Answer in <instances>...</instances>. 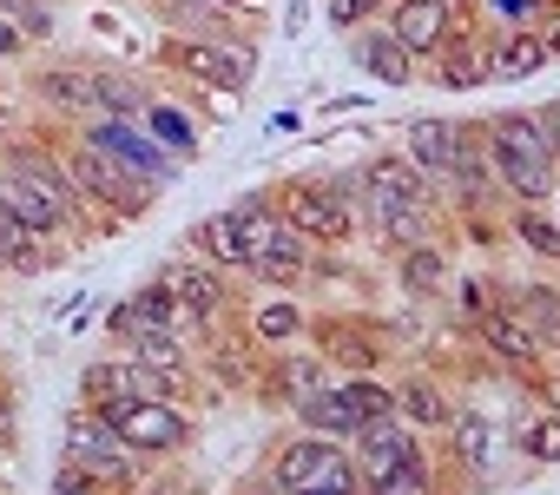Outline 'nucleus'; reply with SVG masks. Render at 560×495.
Returning a JSON list of instances; mask_svg holds the SVG:
<instances>
[{
    "label": "nucleus",
    "mask_w": 560,
    "mask_h": 495,
    "mask_svg": "<svg viewBox=\"0 0 560 495\" xmlns=\"http://www.w3.org/2000/svg\"><path fill=\"white\" fill-rule=\"evenodd\" d=\"M264 475H270L277 488H284V495H330V488H363L350 442H343V436H324V429H304V423H291L284 436L270 442V462H264Z\"/></svg>",
    "instance_id": "4"
},
{
    "label": "nucleus",
    "mask_w": 560,
    "mask_h": 495,
    "mask_svg": "<svg viewBox=\"0 0 560 495\" xmlns=\"http://www.w3.org/2000/svg\"><path fill=\"white\" fill-rule=\"evenodd\" d=\"M455 0H389L383 8V27L416 54V67H429V54L448 41V27H455Z\"/></svg>",
    "instance_id": "18"
},
{
    "label": "nucleus",
    "mask_w": 560,
    "mask_h": 495,
    "mask_svg": "<svg viewBox=\"0 0 560 495\" xmlns=\"http://www.w3.org/2000/svg\"><path fill=\"white\" fill-rule=\"evenodd\" d=\"M27 442V423H21V390L0 383V456H21Z\"/></svg>",
    "instance_id": "44"
},
{
    "label": "nucleus",
    "mask_w": 560,
    "mask_h": 495,
    "mask_svg": "<svg viewBox=\"0 0 560 495\" xmlns=\"http://www.w3.org/2000/svg\"><path fill=\"white\" fill-rule=\"evenodd\" d=\"M455 139H462V119H442V113H416V119L402 126V152L422 165V179L435 185V198H442L448 179H455Z\"/></svg>",
    "instance_id": "20"
},
{
    "label": "nucleus",
    "mask_w": 560,
    "mask_h": 495,
    "mask_svg": "<svg viewBox=\"0 0 560 495\" xmlns=\"http://www.w3.org/2000/svg\"><path fill=\"white\" fill-rule=\"evenodd\" d=\"M0 211H8L21 231H34V238H86V225H80L67 205H54L47 192H34V185L14 179V172H0Z\"/></svg>",
    "instance_id": "21"
},
{
    "label": "nucleus",
    "mask_w": 560,
    "mask_h": 495,
    "mask_svg": "<svg viewBox=\"0 0 560 495\" xmlns=\"http://www.w3.org/2000/svg\"><path fill=\"white\" fill-rule=\"evenodd\" d=\"M0 14H8L27 41H47L54 34V8H47V0H0Z\"/></svg>",
    "instance_id": "43"
},
{
    "label": "nucleus",
    "mask_w": 560,
    "mask_h": 495,
    "mask_svg": "<svg viewBox=\"0 0 560 495\" xmlns=\"http://www.w3.org/2000/svg\"><path fill=\"white\" fill-rule=\"evenodd\" d=\"M514 456H527L534 469H553L560 462V410H534L514 429Z\"/></svg>",
    "instance_id": "40"
},
{
    "label": "nucleus",
    "mask_w": 560,
    "mask_h": 495,
    "mask_svg": "<svg viewBox=\"0 0 560 495\" xmlns=\"http://www.w3.org/2000/svg\"><path fill=\"white\" fill-rule=\"evenodd\" d=\"M475 350H481V357H488L501 377H514L521 390H527V383L547 370V344H540V337H534V331H527V324H521L508 304H501V298H494V311L475 324Z\"/></svg>",
    "instance_id": "14"
},
{
    "label": "nucleus",
    "mask_w": 560,
    "mask_h": 495,
    "mask_svg": "<svg viewBox=\"0 0 560 495\" xmlns=\"http://www.w3.org/2000/svg\"><path fill=\"white\" fill-rule=\"evenodd\" d=\"M152 106V87L139 73H119V67H93V113H113V119H139Z\"/></svg>",
    "instance_id": "36"
},
{
    "label": "nucleus",
    "mask_w": 560,
    "mask_h": 495,
    "mask_svg": "<svg viewBox=\"0 0 560 495\" xmlns=\"http://www.w3.org/2000/svg\"><path fill=\"white\" fill-rule=\"evenodd\" d=\"M481 146H488V179H494L501 205H547V192L560 179V159L534 133V113H488Z\"/></svg>",
    "instance_id": "2"
},
{
    "label": "nucleus",
    "mask_w": 560,
    "mask_h": 495,
    "mask_svg": "<svg viewBox=\"0 0 560 495\" xmlns=\"http://www.w3.org/2000/svg\"><path fill=\"white\" fill-rule=\"evenodd\" d=\"M159 60L178 80H191L198 93H224V100H237L257 80V41L250 34H165Z\"/></svg>",
    "instance_id": "6"
},
{
    "label": "nucleus",
    "mask_w": 560,
    "mask_h": 495,
    "mask_svg": "<svg viewBox=\"0 0 560 495\" xmlns=\"http://www.w3.org/2000/svg\"><path fill=\"white\" fill-rule=\"evenodd\" d=\"M422 436L389 410V416H376V423H357V436H350V456H357V475L370 482V475H383V469H396L409 449H416Z\"/></svg>",
    "instance_id": "25"
},
{
    "label": "nucleus",
    "mask_w": 560,
    "mask_h": 495,
    "mask_svg": "<svg viewBox=\"0 0 560 495\" xmlns=\"http://www.w3.org/2000/svg\"><path fill=\"white\" fill-rule=\"evenodd\" d=\"M198 370H205V383H211V390H224V396H244V390H257V370H264V344L250 337L244 311L218 318V324L198 337Z\"/></svg>",
    "instance_id": "12"
},
{
    "label": "nucleus",
    "mask_w": 560,
    "mask_h": 495,
    "mask_svg": "<svg viewBox=\"0 0 560 495\" xmlns=\"http://www.w3.org/2000/svg\"><path fill=\"white\" fill-rule=\"evenodd\" d=\"M291 416H298L304 429H324V436H343V442H350V429H357L350 410H343V396H337V383H317L311 396H298Z\"/></svg>",
    "instance_id": "38"
},
{
    "label": "nucleus",
    "mask_w": 560,
    "mask_h": 495,
    "mask_svg": "<svg viewBox=\"0 0 560 495\" xmlns=\"http://www.w3.org/2000/svg\"><path fill=\"white\" fill-rule=\"evenodd\" d=\"M73 139L80 146H93V152H106V159H119L126 172H139V179H152L159 192H172L178 179H185V159L178 152H165L139 119H113V113H86V119H73Z\"/></svg>",
    "instance_id": "9"
},
{
    "label": "nucleus",
    "mask_w": 560,
    "mask_h": 495,
    "mask_svg": "<svg viewBox=\"0 0 560 495\" xmlns=\"http://www.w3.org/2000/svg\"><path fill=\"white\" fill-rule=\"evenodd\" d=\"M47 495H113V488H100L86 469H73V462H54V482H47Z\"/></svg>",
    "instance_id": "45"
},
{
    "label": "nucleus",
    "mask_w": 560,
    "mask_h": 495,
    "mask_svg": "<svg viewBox=\"0 0 560 495\" xmlns=\"http://www.w3.org/2000/svg\"><path fill=\"white\" fill-rule=\"evenodd\" d=\"M54 152H60V172L73 185V205H80V225L86 231H119V225H132V218H145L159 205V185L152 179L126 172L119 159H106L93 146H80L73 133H60Z\"/></svg>",
    "instance_id": "1"
},
{
    "label": "nucleus",
    "mask_w": 560,
    "mask_h": 495,
    "mask_svg": "<svg viewBox=\"0 0 560 495\" xmlns=\"http://www.w3.org/2000/svg\"><path fill=\"white\" fill-rule=\"evenodd\" d=\"M0 383H14V364H8V357H0Z\"/></svg>",
    "instance_id": "50"
},
{
    "label": "nucleus",
    "mask_w": 560,
    "mask_h": 495,
    "mask_svg": "<svg viewBox=\"0 0 560 495\" xmlns=\"http://www.w3.org/2000/svg\"><path fill=\"white\" fill-rule=\"evenodd\" d=\"M159 285L172 291V304H178V318H191L198 331H211L218 318H231L237 311V291H231V272H218V265H205V258H172L165 272H159Z\"/></svg>",
    "instance_id": "13"
},
{
    "label": "nucleus",
    "mask_w": 560,
    "mask_h": 495,
    "mask_svg": "<svg viewBox=\"0 0 560 495\" xmlns=\"http://www.w3.org/2000/svg\"><path fill=\"white\" fill-rule=\"evenodd\" d=\"M54 265H67V238H34L0 211V278H47Z\"/></svg>",
    "instance_id": "27"
},
{
    "label": "nucleus",
    "mask_w": 560,
    "mask_h": 495,
    "mask_svg": "<svg viewBox=\"0 0 560 495\" xmlns=\"http://www.w3.org/2000/svg\"><path fill=\"white\" fill-rule=\"evenodd\" d=\"M383 8H389V0H324V21L337 34H357L363 21H383Z\"/></svg>",
    "instance_id": "42"
},
{
    "label": "nucleus",
    "mask_w": 560,
    "mask_h": 495,
    "mask_svg": "<svg viewBox=\"0 0 560 495\" xmlns=\"http://www.w3.org/2000/svg\"><path fill=\"white\" fill-rule=\"evenodd\" d=\"M237 495H284V488H277V482H270V475H250V482H244V488H237Z\"/></svg>",
    "instance_id": "48"
},
{
    "label": "nucleus",
    "mask_w": 560,
    "mask_h": 495,
    "mask_svg": "<svg viewBox=\"0 0 560 495\" xmlns=\"http://www.w3.org/2000/svg\"><path fill=\"white\" fill-rule=\"evenodd\" d=\"M501 238H514L540 265H560V218L547 205H501Z\"/></svg>",
    "instance_id": "31"
},
{
    "label": "nucleus",
    "mask_w": 560,
    "mask_h": 495,
    "mask_svg": "<svg viewBox=\"0 0 560 495\" xmlns=\"http://www.w3.org/2000/svg\"><path fill=\"white\" fill-rule=\"evenodd\" d=\"M113 423V436L139 456V462H165V456H185L198 442V423L185 403H165V396H126V403H106L100 410Z\"/></svg>",
    "instance_id": "8"
},
{
    "label": "nucleus",
    "mask_w": 560,
    "mask_h": 495,
    "mask_svg": "<svg viewBox=\"0 0 560 495\" xmlns=\"http://www.w3.org/2000/svg\"><path fill=\"white\" fill-rule=\"evenodd\" d=\"M442 436H448V449H435V456H442V469H448L455 488H494V482H501V469H508L501 449H508V442H501V429H494L475 403H455V416H448Z\"/></svg>",
    "instance_id": "10"
},
{
    "label": "nucleus",
    "mask_w": 560,
    "mask_h": 495,
    "mask_svg": "<svg viewBox=\"0 0 560 495\" xmlns=\"http://www.w3.org/2000/svg\"><path fill=\"white\" fill-rule=\"evenodd\" d=\"M540 67H553L540 27H488V73L494 80H527Z\"/></svg>",
    "instance_id": "29"
},
{
    "label": "nucleus",
    "mask_w": 560,
    "mask_h": 495,
    "mask_svg": "<svg viewBox=\"0 0 560 495\" xmlns=\"http://www.w3.org/2000/svg\"><path fill=\"white\" fill-rule=\"evenodd\" d=\"M363 495H462L455 482H448V469H442V456L429 449V442H416L396 469H383V475H370L363 482Z\"/></svg>",
    "instance_id": "26"
},
{
    "label": "nucleus",
    "mask_w": 560,
    "mask_h": 495,
    "mask_svg": "<svg viewBox=\"0 0 560 495\" xmlns=\"http://www.w3.org/2000/svg\"><path fill=\"white\" fill-rule=\"evenodd\" d=\"M27 87L54 119H86L93 113V67L86 60H47V67H34Z\"/></svg>",
    "instance_id": "23"
},
{
    "label": "nucleus",
    "mask_w": 560,
    "mask_h": 495,
    "mask_svg": "<svg viewBox=\"0 0 560 495\" xmlns=\"http://www.w3.org/2000/svg\"><path fill=\"white\" fill-rule=\"evenodd\" d=\"M270 205L284 211L291 231H304L317 252H337L363 231V211H357V172L343 179H284L270 185Z\"/></svg>",
    "instance_id": "5"
},
{
    "label": "nucleus",
    "mask_w": 560,
    "mask_h": 495,
    "mask_svg": "<svg viewBox=\"0 0 560 495\" xmlns=\"http://www.w3.org/2000/svg\"><path fill=\"white\" fill-rule=\"evenodd\" d=\"M21 54H27V34H21L8 14H0V60H21Z\"/></svg>",
    "instance_id": "47"
},
{
    "label": "nucleus",
    "mask_w": 560,
    "mask_h": 495,
    "mask_svg": "<svg viewBox=\"0 0 560 495\" xmlns=\"http://www.w3.org/2000/svg\"><path fill=\"white\" fill-rule=\"evenodd\" d=\"M317 383H330V364L317 350H298V344H277L264 350V370H257V396L277 403V410H291L298 396H311Z\"/></svg>",
    "instance_id": "17"
},
{
    "label": "nucleus",
    "mask_w": 560,
    "mask_h": 495,
    "mask_svg": "<svg viewBox=\"0 0 560 495\" xmlns=\"http://www.w3.org/2000/svg\"><path fill=\"white\" fill-rule=\"evenodd\" d=\"M60 462H73V469H86L100 488H113V495H132L139 488V456L113 436V423L100 416V410H86V403H73L67 410V423H60Z\"/></svg>",
    "instance_id": "7"
},
{
    "label": "nucleus",
    "mask_w": 560,
    "mask_h": 495,
    "mask_svg": "<svg viewBox=\"0 0 560 495\" xmlns=\"http://www.w3.org/2000/svg\"><path fill=\"white\" fill-rule=\"evenodd\" d=\"M389 396H396V416H402L416 436H442L448 416H455V403H462L435 370H402V377L389 383Z\"/></svg>",
    "instance_id": "19"
},
{
    "label": "nucleus",
    "mask_w": 560,
    "mask_h": 495,
    "mask_svg": "<svg viewBox=\"0 0 560 495\" xmlns=\"http://www.w3.org/2000/svg\"><path fill=\"white\" fill-rule=\"evenodd\" d=\"M448 238H429V244H402L396 252V285L402 298H442L448 291Z\"/></svg>",
    "instance_id": "30"
},
{
    "label": "nucleus",
    "mask_w": 560,
    "mask_h": 495,
    "mask_svg": "<svg viewBox=\"0 0 560 495\" xmlns=\"http://www.w3.org/2000/svg\"><path fill=\"white\" fill-rule=\"evenodd\" d=\"M435 87H448V93H468V87H494V73H488V27L468 14H455V27H448V41L429 54V67H422Z\"/></svg>",
    "instance_id": "16"
},
{
    "label": "nucleus",
    "mask_w": 560,
    "mask_h": 495,
    "mask_svg": "<svg viewBox=\"0 0 560 495\" xmlns=\"http://www.w3.org/2000/svg\"><path fill=\"white\" fill-rule=\"evenodd\" d=\"M304 337L311 350L343 370V377H363V370H383L389 364V331L370 324L363 311H330V318H304Z\"/></svg>",
    "instance_id": "11"
},
{
    "label": "nucleus",
    "mask_w": 560,
    "mask_h": 495,
    "mask_svg": "<svg viewBox=\"0 0 560 495\" xmlns=\"http://www.w3.org/2000/svg\"><path fill=\"white\" fill-rule=\"evenodd\" d=\"M494 298H501V285H494V278H448V304H455V318H462L468 331L494 311Z\"/></svg>",
    "instance_id": "41"
},
{
    "label": "nucleus",
    "mask_w": 560,
    "mask_h": 495,
    "mask_svg": "<svg viewBox=\"0 0 560 495\" xmlns=\"http://www.w3.org/2000/svg\"><path fill=\"white\" fill-rule=\"evenodd\" d=\"M172 324H191V318H178V304H172V291L159 285V278H145L126 304H113V318H106V337L126 350L132 337H145V331H172Z\"/></svg>",
    "instance_id": "24"
},
{
    "label": "nucleus",
    "mask_w": 560,
    "mask_h": 495,
    "mask_svg": "<svg viewBox=\"0 0 560 495\" xmlns=\"http://www.w3.org/2000/svg\"><path fill=\"white\" fill-rule=\"evenodd\" d=\"M350 60L363 67V80H376V87H416V54L383 27V21H363L357 34H350Z\"/></svg>",
    "instance_id": "22"
},
{
    "label": "nucleus",
    "mask_w": 560,
    "mask_h": 495,
    "mask_svg": "<svg viewBox=\"0 0 560 495\" xmlns=\"http://www.w3.org/2000/svg\"><path fill=\"white\" fill-rule=\"evenodd\" d=\"M139 126H145V133H152V139H159L165 152H178L185 165H191V159L205 152V133L191 126V113H178V106H172V100H159V93H152V106L139 113Z\"/></svg>",
    "instance_id": "37"
},
{
    "label": "nucleus",
    "mask_w": 560,
    "mask_h": 495,
    "mask_svg": "<svg viewBox=\"0 0 560 495\" xmlns=\"http://www.w3.org/2000/svg\"><path fill=\"white\" fill-rule=\"evenodd\" d=\"M126 396H145V377L132 357H100L80 370V403L86 410H106V403H126Z\"/></svg>",
    "instance_id": "33"
},
{
    "label": "nucleus",
    "mask_w": 560,
    "mask_h": 495,
    "mask_svg": "<svg viewBox=\"0 0 560 495\" xmlns=\"http://www.w3.org/2000/svg\"><path fill=\"white\" fill-rule=\"evenodd\" d=\"M304 304L298 298H264V304H250L244 311V324H250V337L264 344V350H277V344H304Z\"/></svg>",
    "instance_id": "35"
},
{
    "label": "nucleus",
    "mask_w": 560,
    "mask_h": 495,
    "mask_svg": "<svg viewBox=\"0 0 560 495\" xmlns=\"http://www.w3.org/2000/svg\"><path fill=\"white\" fill-rule=\"evenodd\" d=\"M534 133L547 139V152L560 159V100H547V106H534Z\"/></svg>",
    "instance_id": "46"
},
{
    "label": "nucleus",
    "mask_w": 560,
    "mask_h": 495,
    "mask_svg": "<svg viewBox=\"0 0 560 495\" xmlns=\"http://www.w3.org/2000/svg\"><path fill=\"white\" fill-rule=\"evenodd\" d=\"M363 225L383 238V252H402V244H429L448 238V211L442 198H363Z\"/></svg>",
    "instance_id": "15"
},
{
    "label": "nucleus",
    "mask_w": 560,
    "mask_h": 495,
    "mask_svg": "<svg viewBox=\"0 0 560 495\" xmlns=\"http://www.w3.org/2000/svg\"><path fill=\"white\" fill-rule=\"evenodd\" d=\"M501 304H508L547 350L560 344V291H553V285H501Z\"/></svg>",
    "instance_id": "34"
},
{
    "label": "nucleus",
    "mask_w": 560,
    "mask_h": 495,
    "mask_svg": "<svg viewBox=\"0 0 560 495\" xmlns=\"http://www.w3.org/2000/svg\"><path fill=\"white\" fill-rule=\"evenodd\" d=\"M237 238H244V278L250 285H277V291H291L311 278V258H317V244L304 231L284 225V211L270 205V192H244L237 205H224Z\"/></svg>",
    "instance_id": "3"
},
{
    "label": "nucleus",
    "mask_w": 560,
    "mask_h": 495,
    "mask_svg": "<svg viewBox=\"0 0 560 495\" xmlns=\"http://www.w3.org/2000/svg\"><path fill=\"white\" fill-rule=\"evenodd\" d=\"M357 185H363V198H435V185L422 179V165L402 146L396 152H370L357 165Z\"/></svg>",
    "instance_id": "28"
},
{
    "label": "nucleus",
    "mask_w": 560,
    "mask_h": 495,
    "mask_svg": "<svg viewBox=\"0 0 560 495\" xmlns=\"http://www.w3.org/2000/svg\"><path fill=\"white\" fill-rule=\"evenodd\" d=\"M547 205H553V218H560V179H553V192H547Z\"/></svg>",
    "instance_id": "49"
},
{
    "label": "nucleus",
    "mask_w": 560,
    "mask_h": 495,
    "mask_svg": "<svg viewBox=\"0 0 560 495\" xmlns=\"http://www.w3.org/2000/svg\"><path fill=\"white\" fill-rule=\"evenodd\" d=\"M337 396H343L350 423H376V416H389V410H396V396H389V383H383L376 370H363V377H343V383H337ZM350 436H357V429H350Z\"/></svg>",
    "instance_id": "39"
},
{
    "label": "nucleus",
    "mask_w": 560,
    "mask_h": 495,
    "mask_svg": "<svg viewBox=\"0 0 560 495\" xmlns=\"http://www.w3.org/2000/svg\"><path fill=\"white\" fill-rule=\"evenodd\" d=\"M185 252H191V258H205V265H218V272H231V278H244V238H237L231 211L198 218V225L185 231Z\"/></svg>",
    "instance_id": "32"
}]
</instances>
